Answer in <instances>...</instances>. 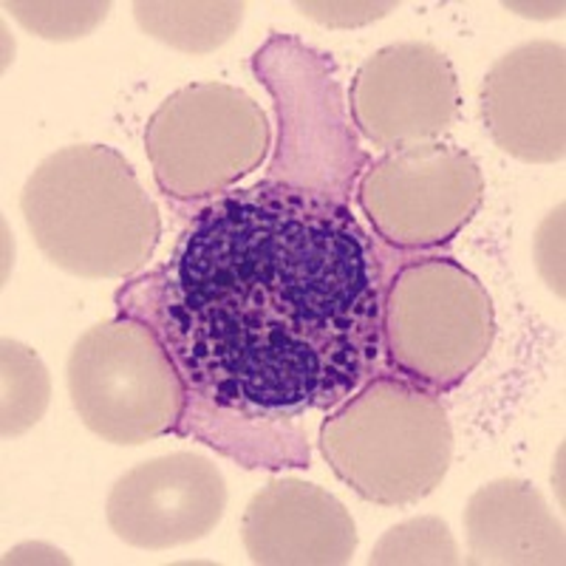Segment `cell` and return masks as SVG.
Returning <instances> with one entry per match:
<instances>
[{"label":"cell","instance_id":"1","mask_svg":"<svg viewBox=\"0 0 566 566\" xmlns=\"http://www.w3.org/2000/svg\"><path fill=\"white\" fill-rule=\"evenodd\" d=\"M187 207L170 261L116 290V315L154 328L179 368L176 437L247 470L310 468L301 419L380 374L386 290L417 252L264 179Z\"/></svg>","mask_w":566,"mask_h":566},{"label":"cell","instance_id":"2","mask_svg":"<svg viewBox=\"0 0 566 566\" xmlns=\"http://www.w3.org/2000/svg\"><path fill=\"white\" fill-rule=\"evenodd\" d=\"M20 212L45 261L88 281L139 275L161 239L159 207L108 145L45 156L23 185Z\"/></svg>","mask_w":566,"mask_h":566},{"label":"cell","instance_id":"3","mask_svg":"<svg viewBox=\"0 0 566 566\" xmlns=\"http://www.w3.org/2000/svg\"><path fill=\"white\" fill-rule=\"evenodd\" d=\"M317 448L360 499L408 507L448 476L453 428L437 391L386 368L323 419Z\"/></svg>","mask_w":566,"mask_h":566},{"label":"cell","instance_id":"4","mask_svg":"<svg viewBox=\"0 0 566 566\" xmlns=\"http://www.w3.org/2000/svg\"><path fill=\"white\" fill-rule=\"evenodd\" d=\"M250 65L277 116V145L264 181L348 205L371 156L352 128L332 54L270 32Z\"/></svg>","mask_w":566,"mask_h":566},{"label":"cell","instance_id":"5","mask_svg":"<svg viewBox=\"0 0 566 566\" xmlns=\"http://www.w3.org/2000/svg\"><path fill=\"white\" fill-rule=\"evenodd\" d=\"M495 337L493 297L448 255H413L394 272L382 303L388 371L444 394L468 380Z\"/></svg>","mask_w":566,"mask_h":566},{"label":"cell","instance_id":"6","mask_svg":"<svg viewBox=\"0 0 566 566\" xmlns=\"http://www.w3.org/2000/svg\"><path fill=\"white\" fill-rule=\"evenodd\" d=\"M71 406L91 433L111 444H145L176 433L185 382L154 328L128 315L91 326L71 346Z\"/></svg>","mask_w":566,"mask_h":566},{"label":"cell","instance_id":"7","mask_svg":"<svg viewBox=\"0 0 566 566\" xmlns=\"http://www.w3.org/2000/svg\"><path fill=\"white\" fill-rule=\"evenodd\" d=\"M272 130L241 88L196 83L174 91L145 125V154L165 199L199 205L264 165Z\"/></svg>","mask_w":566,"mask_h":566},{"label":"cell","instance_id":"8","mask_svg":"<svg viewBox=\"0 0 566 566\" xmlns=\"http://www.w3.org/2000/svg\"><path fill=\"white\" fill-rule=\"evenodd\" d=\"M482 201L476 159L444 142L386 150L357 181V205L374 235L402 252L437 250L457 239Z\"/></svg>","mask_w":566,"mask_h":566},{"label":"cell","instance_id":"9","mask_svg":"<svg viewBox=\"0 0 566 566\" xmlns=\"http://www.w3.org/2000/svg\"><path fill=\"white\" fill-rule=\"evenodd\" d=\"M352 123L382 150L439 142L459 116V83L451 60L431 43H394L357 69Z\"/></svg>","mask_w":566,"mask_h":566},{"label":"cell","instance_id":"10","mask_svg":"<svg viewBox=\"0 0 566 566\" xmlns=\"http://www.w3.org/2000/svg\"><path fill=\"white\" fill-rule=\"evenodd\" d=\"M224 510L227 482L216 462L179 451L136 464L116 479L105 518L128 547L161 553L207 538Z\"/></svg>","mask_w":566,"mask_h":566},{"label":"cell","instance_id":"11","mask_svg":"<svg viewBox=\"0 0 566 566\" xmlns=\"http://www.w3.org/2000/svg\"><path fill=\"white\" fill-rule=\"evenodd\" d=\"M566 52L555 40H533L495 60L482 85L484 128L504 154L553 165L566 154Z\"/></svg>","mask_w":566,"mask_h":566},{"label":"cell","instance_id":"12","mask_svg":"<svg viewBox=\"0 0 566 566\" xmlns=\"http://www.w3.org/2000/svg\"><path fill=\"white\" fill-rule=\"evenodd\" d=\"M241 538L252 564L264 566L348 564L360 541L340 499L295 476L272 479L252 495Z\"/></svg>","mask_w":566,"mask_h":566},{"label":"cell","instance_id":"13","mask_svg":"<svg viewBox=\"0 0 566 566\" xmlns=\"http://www.w3.org/2000/svg\"><path fill=\"white\" fill-rule=\"evenodd\" d=\"M464 533L470 564L560 566L566 560L564 524L524 479L482 484L464 507Z\"/></svg>","mask_w":566,"mask_h":566},{"label":"cell","instance_id":"14","mask_svg":"<svg viewBox=\"0 0 566 566\" xmlns=\"http://www.w3.org/2000/svg\"><path fill=\"white\" fill-rule=\"evenodd\" d=\"M130 9L142 32L181 54L216 52L239 32L247 14V3L239 0H207V3L136 0Z\"/></svg>","mask_w":566,"mask_h":566},{"label":"cell","instance_id":"15","mask_svg":"<svg viewBox=\"0 0 566 566\" xmlns=\"http://www.w3.org/2000/svg\"><path fill=\"white\" fill-rule=\"evenodd\" d=\"M52 399V377L38 352L20 340L0 343V433L18 439L43 419Z\"/></svg>","mask_w":566,"mask_h":566},{"label":"cell","instance_id":"16","mask_svg":"<svg viewBox=\"0 0 566 566\" xmlns=\"http://www.w3.org/2000/svg\"><path fill=\"white\" fill-rule=\"evenodd\" d=\"M457 538L451 527L437 515H419L388 530L374 544L368 564L371 566H402V564H459Z\"/></svg>","mask_w":566,"mask_h":566},{"label":"cell","instance_id":"17","mask_svg":"<svg viewBox=\"0 0 566 566\" xmlns=\"http://www.w3.org/2000/svg\"><path fill=\"white\" fill-rule=\"evenodd\" d=\"M3 9L12 12V18L27 32L38 34L43 40H54V43L88 38L111 14V3H99V0H94V3H80V0H74V3H57V0H49V3H40V0H12Z\"/></svg>","mask_w":566,"mask_h":566},{"label":"cell","instance_id":"18","mask_svg":"<svg viewBox=\"0 0 566 566\" xmlns=\"http://www.w3.org/2000/svg\"><path fill=\"white\" fill-rule=\"evenodd\" d=\"M533 258L544 283L564 301V201L549 210L535 230Z\"/></svg>","mask_w":566,"mask_h":566},{"label":"cell","instance_id":"19","mask_svg":"<svg viewBox=\"0 0 566 566\" xmlns=\"http://www.w3.org/2000/svg\"><path fill=\"white\" fill-rule=\"evenodd\" d=\"M295 9L301 14H306L310 20L321 23V27L328 29H354V27H366V23H374V20L386 18L397 9L394 0H386V3H352V0H332V3H306V0H297Z\"/></svg>","mask_w":566,"mask_h":566},{"label":"cell","instance_id":"20","mask_svg":"<svg viewBox=\"0 0 566 566\" xmlns=\"http://www.w3.org/2000/svg\"><path fill=\"white\" fill-rule=\"evenodd\" d=\"M7 564H69V558L43 541H27V544L9 549Z\"/></svg>","mask_w":566,"mask_h":566},{"label":"cell","instance_id":"21","mask_svg":"<svg viewBox=\"0 0 566 566\" xmlns=\"http://www.w3.org/2000/svg\"><path fill=\"white\" fill-rule=\"evenodd\" d=\"M504 9L515 14H524V18H535V20H553V18H564V3H504Z\"/></svg>","mask_w":566,"mask_h":566},{"label":"cell","instance_id":"22","mask_svg":"<svg viewBox=\"0 0 566 566\" xmlns=\"http://www.w3.org/2000/svg\"><path fill=\"white\" fill-rule=\"evenodd\" d=\"M560 464H564V448L558 451V473H560ZM558 502L564 504V482H560V476H558Z\"/></svg>","mask_w":566,"mask_h":566}]
</instances>
